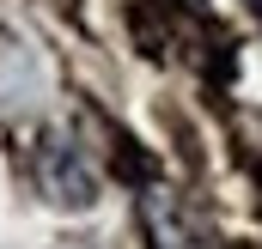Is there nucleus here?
I'll list each match as a JSON object with an SVG mask.
<instances>
[{"label": "nucleus", "instance_id": "f03ea898", "mask_svg": "<svg viewBox=\"0 0 262 249\" xmlns=\"http://www.w3.org/2000/svg\"><path fill=\"white\" fill-rule=\"evenodd\" d=\"M140 213H146V231L159 237V249H220V237L201 225L177 194H165V188H152L140 201Z\"/></svg>", "mask_w": 262, "mask_h": 249}, {"label": "nucleus", "instance_id": "f257e3e1", "mask_svg": "<svg viewBox=\"0 0 262 249\" xmlns=\"http://www.w3.org/2000/svg\"><path fill=\"white\" fill-rule=\"evenodd\" d=\"M37 183H43V194H49L55 207H67V213H85V207L98 201V177H92V164L79 158L73 140H49V146H43Z\"/></svg>", "mask_w": 262, "mask_h": 249}, {"label": "nucleus", "instance_id": "7ed1b4c3", "mask_svg": "<svg viewBox=\"0 0 262 249\" xmlns=\"http://www.w3.org/2000/svg\"><path fill=\"white\" fill-rule=\"evenodd\" d=\"M256 18H262V0H256Z\"/></svg>", "mask_w": 262, "mask_h": 249}]
</instances>
